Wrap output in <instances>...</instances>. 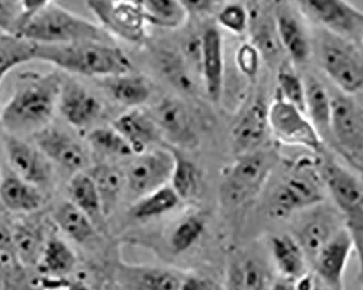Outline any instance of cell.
<instances>
[{
    "label": "cell",
    "mask_w": 363,
    "mask_h": 290,
    "mask_svg": "<svg viewBox=\"0 0 363 290\" xmlns=\"http://www.w3.org/2000/svg\"><path fill=\"white\" fill-rule=\"evenodd\" d=\"M331 132L345 148L362 150L363 116L350 98H332Z\"/></svg>",
    "instance_id": "obj_20"
},
{
    "label": "cell",
    "mask_w": 363,
    "mask_h": 290,
    "mask_svg": "<svg viewBox=\"0 0 363 290\" xmlns=\"http://www.w3.org/2000/svg\"><path fill=\"white\" fill-rule=\"evenodd\" d=\"M7 167L14 174L40 191H46L54 183V165L34 143L5 134L3 138Z\"/></svg>",
    "instance_id": "obj_10"
},
{
    "label": "cell",
    "mask_w": 363,
    "mask_h": 290,
    "mask_svg": "<svg viewBox=\"0 0 363 290\" xmlns=\"http://www.w3.org/2000/svg\"><path fill=\"white\" fill-rule=\"evenodd\" d=\"M11 35L34 45H67L82 42L112 44L99 24L73 13L55 1L22 3Z\"/></svg>",
    "instance_id": "obj_1"
},
{
    "label": "cell",
    "mask_w": 363,
    "mask_h": 290,
    "mask_svg": "<svg viewBox=\"0 0 363 290\" xmlns=\"http://www.w3.org/2000/svg\"><path fill=\"white\" fill-rule=\"evenodd\" d=\"M245 284L247 290L268 289V277L262 265L254 259H245L242 261Z\"/></svg>",
    "instance_id": "obj_43"
},
{
    "label": "cell",
    "mask_w": 363,
    "mask_h": 290,
    "mask_svg": "<svg viewBox=\"0 0 363 290\" xmlns=\"http://www.w3.org/2000/svg\"><path fill=\"white\" fill-rule=\"evenodd\" d=\"M148 26L164 30H177L184 26L189 13L183 1L177 0H145L140 1Z\"/></svg>",
    "instance_id": "obj_32"
},
{
    "label": "cell",
    "mask_w": 363,
    "mask_h": 290,
    "mask_svg": "<svg viewBox=\"0 0 363 290\" xmlns=\"http://www.w3.org/2000/svg\"><path fill=\"white\" fill-rule=\"evenodd\" d=\"M275 163L277 156L271 151L256 150L238 156L223 174L222 202L238 207L254 199L268 182Z\"/></svg>",
    "instance_id": "obj_5"
},
{
    "label": "cell",
    "mask_w": 363,
    "mask_h": 290,
    "mask_svg": "<svg viewBox=\"0 0 363 290\" xmlns=\"http://www.w3.org/2000/svg\"><path fill=\"white\" fill-rule=\"evenodd\" d=\"M112 128L128 143L134 156L150 150L161 134L152 114L140 109H130L118 116Z\"/></svg>",
    "instance_id": "obj_21"
},
{
    "label": "cell",
    "mask_w": 363,
    "mask_h": 290,
    "mask_svg": "<svg viewBox=\"0 0 363 290\" xmlns=\"http://www.w3.org/2000/svg\"><path fill=\"white\" fill-rule=\"evenodd\" d=\"M322 179L338 208L345 230L352 237L363 281V184L334 161L322 164Z\"/></svg>",
    "instance_id": "obj_4"
},
{
    "label": "cell",
    "mask_w": 363,
    "mask_h": 290,
    "mask_svg": "<svg viewBox=\"0 0 363 290\" xmlns=\"http://www.w3.org/2000/svg\"><path fill=\"white\" fill-rule=\"evenodd\" d=\"M354 250L352 237L344 228L324 247L313 262L317 279L331 290H344L345 271Z\"/></svg>",
    "instance_id": "obj_13"
},
{
    "label": "cell",
    "mask_w": 363,
    "mask_h": 290,
    "mask_svg": "<svg viewBox=\"0 0 363 290\" xmlns=\"http://www.w3.org/2000/svg\"><path fill=\"white\" fill-rule=\"evenodd\" d=\"M89 146L103 156L130 158L133 150L128 143L113 128H95L86 135Z\"/></svg>",
    "instance_id": "obj_38"
},
{
    "label": "cell",
    "mask_w": 363,
    "mask_h": 290,
    "mask_svg": "<svg viewBox=\"0 0 363 290\" xmlns=\"http://www.w3.org/2000/svg\"><path fill=\"white\" fill-rule=\"evenodd\" d=\"M311 290H331L328 286L324 285L319 279L315 277V279H312V288Z\"/></svg>",
    "instance_id": "obj_50"
},
{
    "label": "cell",
    "mask_w": 363,
    "mask_h": 290,
    "mask_svg": "<svg viewBox=\"0 0 363 290\" xmlns=\"http://www.w3.org/2000/svg\"><path fill=\"white\" fill-rule=\"evenodd\" d=\"M179 290H222V288L209 277L191 274L182 279Z\"/></svg>",
    "instance_id": "obj_44"
},
{
    "label": "cell",
    "mask_w": 363,
    "mask_h": 290,
    "mask_svg": "<svg viewBox=\"0 0 363 290\" xmlns=\"http://www.w3.org/2000/svg\"><path fill=\"white\" fill-rule=\"evenodd\" d=\"M150 114L160 133L170 138L171 142L185 145L194 140L195 132L191 116L182 102L175 99L162 100Z\"/></svg>",
    "instance_id": "obj_22"
},
{
    "label": "cell",
    "mask_w": 363,
    "mask_h": 290,
    "mask_svg": "<svg viewBox=\"0 0 363 290\" xmlns=\"http://www.w3.org/2000/svg\"><path fill=\"white\" fill-rule=\"evenodd\" d=\"M297 281L281 277L279 281H275L270 287V290H296Z\"/></svg>",
    "instance_id": "obj_47"
},
{
    "label": "cell",
    "mask_w": 363,
    "mask_h": 290,
    "mask_svg": "<svg viewBox=\"0 0 363 290\" xmlns=\"http://www.w3.org/2000/svg\"><path fill=\"white\" fill-rule=\"evenodd\" d=\"M68 191L70 201L97 225L105 214L101 197L91 175L86 171L72 175L69 182Z\"/></svg>",
    "instance_id": "obj_30"
},
{
    "label": "cell",
    "mask_w": 363,
    "mask_h": 290,
    "mask_svg": "<svg viewBox=\"0 0 363 290\" xmlns=\"http://www.w3.org/2000/svg\"><path fill=\"white\" fill-rule=\"evenodd\" d=\"M87 7L110 36L140 44L147 38V23L140 1L91 0Z\"/></svg>",
    "instance_id": "obj_8"
},
{
    "label": "cell",
    "mask_w": 363,
    "mask_h": 290,
    "mask_svg": "<svg viewBox=\"0 0 363 290\" xmlns=\"http://www.w3.org/2000/svg\"><path fill=\"white\" fill-rule=\"evenodd\" d=\"M269 106L262 99L250 104L230 130V138L238 156L259 150L269 130Z\"/></svg>",
    "instance_id": "obj_14"
},
{
    "label": "cell",
    "mask_w": 363,
    "mask_h": 290,
    "mask_svg": "<svg viewBox=\"0 0 363 290\" xmlns=\"http://www.w3.org/2000/svg\"><path fill=\"white\" fill-rule=\"evenodd\" d=\"M217 21L224 30L235 35H240L248 30L250 26V13L247 10L246 4H223L218 11Z\"/></svg>",
    "instance_id": "obj_41"
},
{
    "label": "cell",
    "mask_w": 363,
    "mask_h": 290,
    "mask_svg": "<svg viewBox=\"0 0 363 290\" xmlns=\"http://www.w3.org/2000/svg\"><path fill=\"white\" fill-rule=\"evenodd\" d=\"M34 60L50 63L82 77H119L130 72V60L112 44L82 42L67 45H34Z\"/></svg>",
    "instance_id": "obj_3"
},
{
    "label": "cell",
    "mask_w": 363,
    "mask_h": 290,
    "mask_svg": "<svg viewBox=\"0 0 363 290\" xmlns=\"http://www.w3.org/2000/svg\"><path fill=\"white\" fill-rule=\"evenodd\" d=\"M63 79L58 73H22L13 93L1 109L6 134L26 138L52 124L58 110Z\"/></svg>",
    "instance_id": "obj_2"
},
{
    "label": "cell",
    "mask_w": 363,
    "mask_h": 290,
    "mask_svg": "<svg viewBox=\"0 0 363 290\" xmlns=\"http://www.w3.org/2000/svg\"><path fill=\"white\" fill-rule=\"evenodd\" d=\"M179 196L170 185L157 189L140 198L130 210V213L138 220H148L172 211L179 206Z\"/></svg>",
    "instance_id": "obj_35"
},
{
    "label": "cell",
    "mask_w": 363,
    "mask_h": 290,
    "mask_svg": "<svg viewBox=\"0 0 363 290\" xmlns=\"http://www.w3.org/2000/svg\"><path fill=\"white\" fill-rule=\"evenodd\" d=\"M269 130L279 142L320 152L323 148L322 136L305 112L285 101L277 94L269 106Z\"/></svg>",
    "instance_id": "obj_7"
},
{
    "label": "cell",
    "mask_w": 363,
    "mask_h": 290,
    "mask_svg": "<svg viewBox=\"0 0 363 290\" xmlns=\"http://www.w3.org/2000/svg\"><path fill=\"white\" fill-rule=\"evenodd\" d=\"M58 110L71 126L77 130H87L101 116L103 105L82 84L63 81Z\"/></svg>",
    "instance_id": "obj_12"
},
{
    "label": "cell",
    "mask_w": 363,
    "mask_h": 290,
    "mask_svg": "<svg viewBox=\"0 0 363 290\" xmlns=\"http://www.w3.org/2000/svg\"><path fill=\"white\" fill-rule=\"evenodd\" d=\"M120 279L126 290H179L182 281L174 272L152 267H125Z\"/></svg>",
    "instance_id": "obj_26"
},
{
    "label": "cell",
    "mask_w": 363,
    "mask_h": 290,
    "mask_svg": "<svg viewBox=\"0 0 363 290\" xmlns=\"http://www.w3.org/2000/svg\"><path fill=\"white\" fill-rule=\"evenodd\" d=\"M223 40L216 28H209L201 35V71L206 91L213 102H219L224 87Z\"/></svg>",
    "instance_id": "obj_16"
},
{
    "label": "cell",
    "mask_w": 363,
    "mask_h": 290,
    "mask_svg": "<svg viewBox=\"0 0 363 290\" xmlns=\"http://www.w3.org/2000/svg\"><path fill=\"white\" fill-rule=\"evenodd\" d=\"M174 157L172 149L157 148L133 156L124 167L126 189L136 197H144L170 185Z\"/></svg>",
    "instance_id": "obj_9"
},
{
    "label": "cell",
    "mask_w": 363,
    "mask_h": 290,
    "mask_svg": "<svg viewBox=\"0 0 363 290\" xmlns=\"http://www.w3.org/2000/svg\"><path fill=\"white\" fill-rule=\"evenodd\" d=\"M306 85L305 113L311 123L321 132L331 130L332 97L325 87L315 79H310Z\"/></svg>",
    "instance_id": "obj_33"
},
{
    "label": "cell",
    "mask_w": 363,
    "mask_h": 290,
    "mask_svg": "<svg viewBox=\"0 0 363 290\" xmlns=\"http://www.w3.org/2000/svg\"><path fill=\"white\" fill-rule=\"evenodd\" d=\"M299 9L306 16L340 34H348L363 23V13L340 0H303Z\"/></svg>",
    "instance_id": "obj_15"
},
{
    "label": "cell",
    "mask_w": 363,
    "mask_h": 290,
    "mask_svg": "<svg viewBox=\"0 0 363 290\" xmlns=\"http://www.w3.org/2000/svg\"><path fill=\"white\" fill-rule=\"evenodd\" d=\"M1 109L3 107H0V128H1Z\"/></svg>",
    "instance_id": "obj_53"
},
{
    "label": "cell",
    "mask_w": 363,
    "mask_h": 290,
    "mask_svg": "<svg viewBox=\"0 0 363 290\" xmlns=\"http://www.w3.org/2000/svg\"><path fill=\"white\" fill-rule=\"evenodd\" d=\"M12 245L20 263L38 265L47 240L40 225L32 222L16 224L11 230Z\"/></svg>",
    "instance_id": "obj_28"
},
{
    "label": "cell",
    "mask_w": 363,
    "mask_h": 290,
    "mask_svg": "<svg viewBox=\"0 0 363 290\" xmlns=\"http://www.w3.org/2000/svg\"><path fill=\"white\" fill-rule=\"evenodd\" d=\"M3 171H4V164L1 163V159H0V179H1V177H3Z\"/></svg>",
    "instance_id": "obj_52"
},
{
    "label": "cell",
    "mask_w": 363,
    "mask_h": 290,
    "mask_svg": "<svg viewBox=\"0 0 363 290\" xmlns=\"http://www.w3.org/2000/svg\"><path fill=\"white\" fill-rule=\"evenodd\" d=\"M30 60H34V45L11 34L0 35V83L14 67Z\"/></svg>",
    "instance_id": "obj_37"
},
{
    "label": "cell",
    "mask_w": 363,
    "mask_h": 290,
    "mask_svg": "<svg viewBox=\"0 0 363 290\" xmlns=\"http://www.w3.org/2000/svg\"><path fill=\"white\" fill-rule=\"evenodd\" d=\"M77 259L74 251L58 237L48 238L38 265L54 277H63L73 271Z\"/></svg>",
    "instance_id": "obj_34"
},
{
    "label": "cell",
    "mask_w": 363,
    "mask_h": 290,
    "mask_svg": "<svg viewBox=\"0 0 363 290\" xmlns=\"http://www.w3.org/2000/svg\"><path fill=\"white\" fill-rule=\"evenodd\" d=\"M271 251L277 269L284 279L298 281L307 277L308 260L295 237L277 235L271 238Z\"/></svg>",
    "instance_id": "obj_24"
},
{
    "label": "cell",
    "mask_w": 363,
    "mask_h": 290,
    "mask_svg": "<svg viewBox=\"0 0 363 290\" xmlns=\"http://www.w3.org/2000/svg\"><path fill=\"white\" fill-rule=\"evenodd\" d=\"M312 279H313V277H310V275L303 277L301 281H297L296 290H311Z\"/></svg>",
    "instance_id": "obj_48"
},
{
    "label": "cell",
    "mask_w": 363,
    "mask_h": 290,
    "mask_svg": "<svg viewBox=\"0 0 363 290\" xmlns=\"http://www.w3.org/2000/svg\"><path fill=\"white\" fill-rule=\"evenodd\" d=\"M0 202L12 213L30 214L42 209L45 195L44 191L20 179L7 165H4L0 179Z\"/></svg>",
    "instance_id": "obj_18"
},
{
    "label": "cell",
    "mask_w": 363,
    "mask_h": 290,
    "mask_svg": "<svg viewBox=\"0 0 363 290\" xmlns=\"http://www.w3.org/2000/svg\"><path fill=\"white\" fill-rule=\"evenodd\" d=\"M228 290H247L242 261H234L228 269Z\"/></svg>",
    "instance_id": "obj_45"
},
{
    "label": "cell",
    "mask_w": 363,
    "mask_h": 290,
    "mask_svg": "<svg viewBox=\"0 0 363 290\" xmlns=\"http://www.w3.org/2000/svg\"><path fill=\"white\" fill-rule=\"evenodd\" d=\"M337 224L335 218L325 214H320L310 218L299 228L297 237H295L298 244L303 248L308 262H315L324 247L331 242L332 238L342 230Z\"/></svg>",
    "instance_id": "obj_25"
},
{
    "label": "cell",
    "mask_w": 363,
    "mask_h": 290,
    "mask_svg": "<svg viewBox=\"0 0 363 290\" xmlns=\"http://www.w3.org/2000/svg\"><path fill=\"white\" fill-rule=\"evenodd\" d=\"M10 273L0 264V290H4L7 286L8 277H9Z\"/></svg>",
    "instance_id": "obj_49"
},
{
    "label": "cell",
    "mask_w": 363,
    "mask_h": 290,
    "mask_svg": "<svg viewBox=\"0 0 363 290\" xmlns=\"http://www.w3.org/2000/svg\"><path fill=\"white\" fill-rule=\"evenodd\" d=\"M52 218L61 232L75 242L85 244L95 236L96 225L93 221L84 212L75 207L70 200L61 202L57 206Z\"/></svg>",
    "instance_id": "obj_29"
},
{
    "label": "cell",
    "mask_w": 363,
    "mask_h": 290,
    "mask_svg": "<svg viewBox=\"0 0 363 290\" xmlns=\"http://www.w3.org/2000/svg\"><path fill=\"white\" fill-rule=\"evenodd\" d=\"M67 290H93L89 287V286L85 285V284L82 283H74L71 284V285L68 286Z\"/></svg>",
    "instance_id": "obj_51"
},
{
    "label": "cell",
    "mask_w": 363,
    "mask_h": 290,
    "mask_svg": "<svg viewBox=\"0 0 363 290\" xmlns=\"http://www.w3.org/2000/svg\"><path fill=\"white\" fill-rule=\"evenodd\" d=\"M322 67L336 87L345 94L363 87V67L350 51L336 45H326L322 52Z\"/></svg>",
    "instance_id": "obj_17"
},
{
    "label": "cell",
    "mask_w": 363,
    "mask_h": 290,
    "mask_svg": "<svg viewBox=\"0 0 363 290\" xmlns=\"http://www.w3.org/2000/svg\"><path fill=\"white\" fill-rule=\"evenodd\" d=\"M33 138L34 144L52 165H57L72 175L85 172L89 156L84 146L72 135L50 124L34 135Z\"/></svg>",
    "instance_id": "obj_11"
},
{
    "label": "cell",
    "mask_w": 363,
    "mask_h": 290,
    "mask_svg": "<svg viewBox=\"0 0 363 290\" xmlns=\"http://www.w3.org/2000/svg\"><path fill=\"white\" fill-rule=\"evenodd\" d=\"M174 157L170 186L179 199L187 200L198 193L201 186V175L195 163L183 156L179 151L172 149Z\"/></svg>",
    "instance_id": "obj_36"
},
{
    "label": "cell",
    "mask_w": 363,
    "mask_h": 290,
    "mask_svg": "<svg viewBox=\"0 0 363 290\" xmlns=\"http://www.w3.org/2000/svg\"><path fill=\"white\" fill-rule=\"evenodd\" d=\"M271 4L247 3L250 13V43L258 49L262 58L274 60L283 50L277 35L275 10L272 11Z\"/></svg>",
    "instance_id": "obj_19"
},
{
    "label": "cell",
    "mask_w": 363,
    "mask_h": 290,
    "mask_svg": "<svg viewBox=\"0 0 363 290\" xmlns=\"http://www.w3.org/2000/svg\"><path fill=\"white\" fill-rule=\"evenodd\" d=\"M106 87L118 104L130 109H140L150 99L152 89L146 79L130 73L110 77Z\"/></svg>",
    "instance_id": "obj_31"
},
{
    "label": "cell",
    "mask_w": 363,
    "mask_h": 290,
    "mask_svg": "<svg viewBox=\"0 0 363 290\" xmlns=\"http://www.w3.org/2000/svg\"><path fill=\"white\" fill-rule=\"evenodd\" d=\"M189 13H209L219 11L223 4L209 0H196V1H183Z\"/></svg>",
    "instance_id": "obj_46"
},
{
    "label": "cell",
    "mask_w": 363,
    "mask_h": 290,
    "mask_svg": "<svg viewBox=\"0 0 363 290\" xmlns=\"http://www.w3.org/2000/svg\"><path fill=\"white\" fill-rule=\"evenodd\" d=\"M261 58L258 49L250 42L240 45L236 51L235 61L238 70L248 79H255L258 75Z\"/></svg>",
    "instance_id": "obj_42"
},
{
    "label": "cell",
    "mask_w": 363,
    "mask_h": 290,
    "mask_svg": "<svg viewBox=\"0 0 363 290\" xmlns=\"http://www.w3.org/2000/svg\"><path fill=\"white\" fill-rule=\"evenodd\" d=\"M322 182L315 165L309 160H301L273 193L270 213L274 218H284L294 212L315 207L324 200Z\"/></svg>",
    "instance_id": "obj_6"
},
{
    "label": "cell",
    "mask_w": 363,
    "mask_h": 290,
    "mask_svg": "<svg viewBox=\"0 0 363 290\" xmlns=\"http://www.w3.org/2000/svg\"><path fill=\"white\" fill-rule=\"evenodd\" d=\"M277 94L285 101L305 112V83L289 65L279 67L277 72Z\"/></svg>",
    "instance_id": "obj_40"
},
{
    "label": "cell",
    "mask_w": 363,
    "mask_h": 290,
    "mask_svg": "<svg viewBox=\"0 0 363 290\" xmlns=\"http://www.w3.org/2000/svg\"><path fill=\"white\" fill-rule=\"evenodd\" d=\"M206 222L203 216L191 214L177 224L171 235L170 244L177 253L189 250L205 232Z\"/></svg>",
    "instance_id": "obj_39"
},
{
    "label": "cell",
    "mask_w": 363,
    "mask_h": 290,
    "mask_svg": "<svg viewBox=\"0 0 363 290\" xmlns=\"http://www.w3.org/2000/svg\"><path fill=\"white\" fill-rule=\"evenodd\" d=\"M86 172L95 183L103 204L104 214L109 216L126 189L123 169L103 163L91 167Z\"/></svg>",
    "instance_id": "obj_27"
},
{
    "label": "cell",
    "mask_w": 363,
    "mask_h": 290,
    "mask_svg": "<svg viewBox=\"0 0 363 290\" xmlns=\"http://www.w3.org/2000/svg\"><path fill=\"white\" fill-rule=\"evenodd\" d=\"M277 35L283 50L296 63H303L310 55L309 42L305 30L293 12L281 4L275 8Z\"/></svg>",
    "instance_id": "obj_23"
}]
</instances>
